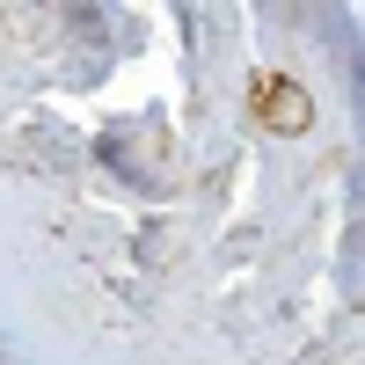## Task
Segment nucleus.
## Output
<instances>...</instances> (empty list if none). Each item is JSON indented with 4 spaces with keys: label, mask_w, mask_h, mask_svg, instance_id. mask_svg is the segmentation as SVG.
<instances>
[{
    "label": "nucleus",
    "mask_w": 365,
    "mask_h": 365,
    "mask_svg": "<svg viewBox=\"0 0 365 365\" xmlns=\"http://www.w3.org/2000/svg\"><path fill=\"white\" fill-rule=\"evenodd\" d=\"M256 103H263V125L270 132H307V88H299V81L263 73L256 81Z\"/></svg>",
    "instance_id": "1"
}]
</instances>
